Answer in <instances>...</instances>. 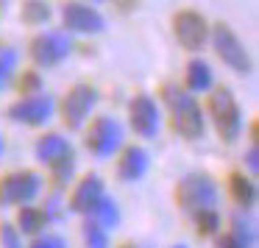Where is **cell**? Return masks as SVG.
I'll return each instance as SVG.
<instances>
[{
  "label": "cell",
  "instance_id": "32",
  "mask_svg": "<svg viewBox=\"0 0 259 248\" xmlns=\"http://www.w3.org/2000/svg\"><path fill=\"white\" fill-rule=\"evenodd\" d=\"M0 153H3V140H0Z\"/></svg>",
  "mask_w": 259,
  "mask_h": 248
},
{
  "label": "cell",
  "instance_id": "9",
  "mask_svg": "<svg viewBox=\"0 0 259 248\" xmlns=\"http://www.w3.org/2000/svg\"><path fill=\"white\" fill-rule=\"evenodd\" d=\"M70 48L73 45H70L67 34H62V31H45V34H39L31 42V56H34V62L39 67H51V64H59L67 56Z\"/></svg>",
  "mask_w": 259,
  "mask_h": 248
},
{
  "label": "cell",
  "instance_id": "5",
  "mask_svg": "<svg viewBox=\"0 0 259 248\" xmlns=\"http://www.w3.org/2000/svg\"><path fill=\"white\" fill-rule=\"evenodd\" d=\"M120 145H123V126L114 117L101 114V117H95L90 123V131H87V148H90V153H95L98 159H106Z\"/></svg>",
  "mask_w": 259,
  "mask_h": 248
},
{
  "label": "cell",
  "instance_id": "6",
  "mask_svg": "<svg viewBox=\"0 0 259 248\" xmlns=\"http://www.w3.org/2000/svg\"><path fill=\"white\" fill-rule=\"evenodd\" d=\"M42 190V176L34 170H20V173H9L0 181V203L3 206H17V203H28L39 195Z\"/></svg>",
  "mask_w": 259,
  "mask_h": 248
},
{
  "label": "cell",
  "instance_id": "28",
  "mask_svg": "<svg viewBox=\"0 0 259 248\" xmlns=\"http://www.w3.org/2000/svg\"><path fill=\"white\" fill-rule=\"evenodd\" d=\"M0 240H3V245H6V248H23V245H20L17 231H14L12 226H3V229H0Z\"/></svg>",
  "mask_w": 259,
  "mask_h": 248
},
{
  "label": "cell",
  "instance_id": "24",
  "mask_svg": "<svg viewBox=\"0 0 259 248\" xmlns=\"http://www.w3.org/2000/svg\"><path fill=\"white\" fill-rule=\"evenodd\" d=\"M84 240H87V248H109L106 229H101L98 223H87L84 226Z\"/></svg>",
  "mask_w": 259,
  "mask_h": 248
},
{
  "label": "cell",
  "instance_id": "25",
  "mask_svg": "<svg viewBox=\"0 0 259 248\" xmlns=\"http://www.w3.org/2000/svg\"><path fill=\"white\" fill-rule=\"evenodd\" d=\"M14 62H17L14 51H0V90L6 87L9 75H12V70H14Z\"/></svg>",
  "mask_w": 259,
  "mask_h": 248
},
{
  "label": "cell",
  "instance_id": "16",
  "mask_svg": "<svg viewBox=\"0 0 259 248\" xmlns=\"http://www.w3.org/2000/svg\"><path fill=\"white\" fill-rule=\"evenodd\" d=\"M212 67H209L206 62H201V59H195V62L187 64V75H184V84L187 90L192 92H206L209 87H212Z\"/></svg>",
  "mask_w": 259,
  "mask_h": 248
},
{
  "label": "cell",
  "instance_id": "19",
  "mask_svg": "<svg viewBox=\"0 0 259 248\" xmlns=\"http://www.w3.org/2000/svg\"><path fill=\"white\" fill-rule=\"evenodd\" d=\"M45 212L42 209H36V206H23L20 209V218H17V223H20V229L25 231V234H34V231H39L42 226H45Z\"/></svg>",
  "mask_w": 259,
  "mask_h": 248
},
{
  "label": "cell",
  "instance_id": "23",
  "mask_svg": "<svg viewBox=\"0 0 259 248\" xmlns=\"http://www.w3.org/2000/svg\"><path fill=\"white\" fill-rule=\"evenodd\" d=\"M218 229H220L218 209H203V212H198V234L209 237V234H214Z\"/></svg>",
  "mask_w": 259,
  "mask_h": 248
},
{
  "label": "cell",
  "instance_id": "27",
  "mask_svg": "<svg viewBox=\"0 0 259 248\" xmlns=\"http://www.w3.org/2000/svg\"><path fill=\"white\" fill-rule=\"evenodd\" d=\"M31 248H67V240L59 234H45V237H36L31 242Z\"/></svg>",
  "mask_w": 259,
  "mask_h": 248
},
{
  "label": "cell",
  "instance_id": "15",
  "mask_svg": "<svg viewBox=\"0 0 259 248\" xmlns=\"http://www.w3.org/2000/svg\"><path fill=\"white\" fill-rule=\"evenodd\" d=\"M36 156L39 162L45 164H53L56 159H64V156H73V148H70V140L62 134H48L36 142Z\"/></svg>",
  "mask_w": 259,
  "mask_h": 248
},
{
  "label": "cell",
  "instance_id": "34",
  "mask_svg": "<svg viewBox=\"0 0 259 248\" xmlns=\"http://www.w3.org/2000/svg\"><path fill=\"white\" fill-rule=\"evenodd\" d=\"M173 248H187V245H173Z\"/></svg>",
  "mask_w": 259,
  "mask_h": 248
},
{
  "label": "cell",
  "instance_id": "13",
  "mask_svg": "<svg viewBox=\"0 0 259 248\" xmlns=\"http://www.w3.org/2000/svg\"><path fill=\"white\" fill-rule=\"evenodd\" d=\"M103 198V181L101 176H87V179L78 181V187L73 190V198H70V206L75 212H92L98 206V201Z\"/></svg>",
  "mask_w": 259,
  "mask_h": 248
},
{
  "label": "cell",
  "instance_id": "21",
  "mask_svg": "<svg viewBox=\"0 0 259 248\" xmlns=\"http://www.w3.org/2000/svg\"><path fill=\"white\" fill-rule=\"evenodd\" d=\"M73 173H75V162H73V156L56 159V162L51 164V179L56 181V187H64L70 179H73Z\"/></svg>",
  "mask_w": 259,
  "mask_h": 248
},
{
  "label": "cell",
  "instance_id": "8",
  "mask_svg": "<svg viewBox=\"0 0 259 248\" xmlns=\"http://www.w3.org/2000/svg\"><path fill=\"white\" fill-rule=\"evenodd\" d=\"M173 31H176V39L181 42V48H187V51H201L209 36V25L203 20V14L192 12V9H181L176 14Z\"/></svg>",
  "mask_w": 259,
  "mask_h": 248
},
{
  "label": "cell",
  "instance_id": "1",
  "mask_svg": "<svg viewBox=\"0 0 259 248\" xmlns=\"http://www.w3.org/2000/svg\"><path fill=\"white\" fill-rule=\"evenodd\" d=\"M164 101H167L170 112H173V126H176V131H179L181 137H187V140L203 137V129H206L203 112H201V106L195 103V98H192L190 92L167 84L164 87Z\"/></svg>",
  "mask_w": 259,
  "mask_h": 248
},
{
  "label": "cell",
  "instance_id": "4",
  "mask_svg": "<svg viewBox=\"0 0 259 248\" xmlns=\"http://www.w3.org/2000/svg\"><path fill=\"white\" fill-rule=\"evenodd\" d=\"M212 45H214V53L223 59V64H229L234 73H251V56L242 48L240 36L226 23H218L212 28Z\"/></svg>",
  "mask_w": 259,
  "mask_h": 248
},
{
  "label": "cell",
  "instance_id": "29",
  "mask_svg": "<svg viewBox=\"0 0 259 248\" xmlns=\"http://www.w3.org/2000/svg\"><path fill=\"white\" fill-rule=\"evenodd\" d=\"M62 212H64V201H62V195H51V198H48L45 218H48V215H53V218H59Z\"/></svg>",
  "mask_w": 259,
  "mask_h": 248
},
{
  "label": "cell",
  "instance_id": "31",
  "mask_svg": "<svg viewBox=\"0 0 259 248\" xmlns=\"http://www.w3.org/2000/svg\"><path fill=\"white\" fill-rule=\"evenodd\" d=\"M248 168H251L253 173H256V168H259V159H256V145H253L251 151H248Z\"/></svg>",
  "mask_w": 259,
  "mask_h": 248
},
{
  "label": "cell",
  "instance_id": "2",
  "mask_svg": "<svg viewBox=\"0 0 259 248\" xmlns=\"http://www.w3.org/2000/svg\"><path fill=\"white\" fill-rule=\"evenodd\" d=\"M209 114H212V123L218 129V134L223 137L226 142H234L240 137V129H242V114H240V106H237L234 95H231L226 87L214 90L209 95Z\"/></svg>",
  "mask_w": 259,
  "mask_h": 248
},
{
  "label": "cell",
  "instance_id": "17",
  "mask_svg": "<svg viewBox=\"0 0 259 248\" xmlns=\"http://www.w3.org/2000/svg\"><path fill=\"white\" fill-rule=\"evenodd\" d=\"M229 192L240 206H251V203L256 201V187H253V181L245 179L242 173H234L229 179Z\"/></svg>",
  "mask_w": 259,
  "mask_h": 248
},
{
  "label": "cell",
  "instance_id": "30",
  "mask_svg": "<svg viewBox=\"0 0 259 248\" xmlns=\"http://www.w3.org/2000/svg\"><path fill=\"white\" fill-rule=\"evenodd\" d=\"M218 248H245L240 240H237L234 234H226V237H220V242H218Z\"/></svg>",
  "mask_w": 259,
  "mask_h": 248
},
{
  "label": "cell",
  "instance_id": "22",
  "mask_svg": "<svg viewBox=\"0 0 259 248\" xmlns=\"http://www.w3.org/2000/svg\"><path fill=\"white\" fill-rule=\"evenodd\" d=\"M231 234H234V237H237V240H240L245 248H253V245H256V229H253L251 220L237 218V220H234V231H231Z\"/></svg>",
  "mask_w": 259,
  "mask_h": 248
},
{
  "label": "cell",
  "instance_id": "14",
  "mask_svg": "<svg viewBox=\"0 0 259 248\" xmlns=\"http://www.w3.org/2000/svg\"><path fill=\"white\" fill-rule=\"evenodd\" d=\"M148 151L140 145H128L120 156V164H117V173L123 181H140L142 176L148 173Z\"/></svg>",
  "mask_w": 259,
  "mask_h": 248
},
{
  "label": "cell",
  "instance_id": "26",
  "mask_svg": "<svg viewBox=\"0 0 259 248\" xmlns=\"http://www.w3.org/2000/svg\"><path fill=\"white\" fill-rule=\"evenodd\" d=\"M42 87V78L36 70H28V73H23V78H20V92H39Z\"/></svg>",
  "mask_w": 259,
  "mask_h": 248
},
{
  "label": "cell",
  "instance_id": "11",
  "mask_svg": "<svg viewBox=\"0 0 259 248\" xmlns=\"http://www.w3.org/2000/svg\"><path fill=\"white\" fill-rule=\"evenodd\" d=\"M53 109H56V101H53L51 95H28V98L14 103V106L9 109V114H12V120H17V123L42 126L53 117Z\"/></svg>",
  "mask_w": 259,
  "mask_h": 248
},
{
  "label": "cell",
  "instance_id": "3",
  "mask_svg": "<svg viewBox=\"0 0 259 248\" xmlns=\"http://www.w3.org/2000/svg\"><path fill=\"white\" fill-rule=\"evenodd\" d=\"M176 201L187 212H203V209H214L218 203V184L209 176H187L176 187Z\"/></svg>",
  "mask_w": 259,
  "mask_h": 248
},
{
  "label": "cell",
  "instance_id": "7",
  "mask_svg": "<svg viewBox=\"0 0 259 248\" xmlns=\"http://www.w3.org/2000/svg\"><path fill=\"white\" fill-rule=\"evenodd\" d=\"M98 103V90L90 84H75L62 101V120L67 129H81L90 120L92 109Z\"/></svg>",
  "mask_w": 259,
  "mask_h": 248
},
{
  "label": "cell",
  "instance_id": "20",
  "mask_svg": "<svg viewBox=\"0 0 259 248\" xmlns=\"http://www.w3.org/2000/svg\"><path fill=\"white\" fill-rule=\"evenodd\" d=\"M48 17H51V9L42 0H28L23 6V20L28 25H42V23H48Z\"/></svg>",
  "mask_w": 259,
  "mask_h": 248
},
{
  "label": "cell",
  "instance_id": "10",
  "mask_svg": "<svg viewBox=\"0 0 259 248\" xmlns=\"http://www.w3.org/2000/svg\"><path fill=\"white\" fill-rule=\"evenodd\" d=\"M62 23L64 31H73V34H101L106 25L103 14L87 3H67L62 9Z\"/></svg>",
  "mask_w": 259,
  "mask_h": 248
},
{
  "label": "cell",
  "instance_id": "33",
  "mask_svg": "<svg viewBox=\"0 0 259 248\" xmlns=\"http://www.w3.org/2000/svg\"><path fill=\"white\" fill-rule=\"evenodd\" d=\"M120 248H134V245H120Z\"/></svg>",
  "mask_w": 259,
  "mask_h": 248
},
{
  "label": "cell",
  "instance_id": "18",
  "mask_svg": "<svg viewBox=\"0 0 259 248\" xmlns=\"http://www.w3.org/2000/svg\"><path fill=\"white\" fill-rule=\"evenodd\" d=\"M92 212L98 215V226H101V229H114V226L120 223V209L112 198H101Z\"/></svg>",
  "mask_w": 259,
  "mask_h": 248
},
{
  "label": "cell",
  "instance_id": "12",
  "mask_svg": "<svg viewBox=\"0 0 259 248\" xmlns=\"http://www.w3.org/2000/svg\"><path fill=\"white\" fill-rule=\"evenodd\" d=\"M131 129L140 137H156L159 131V106L151 95H134L128 103Z\"/></svg>",
  "mask_w": 259,
  "mask_h": 248
}]
</instances>
